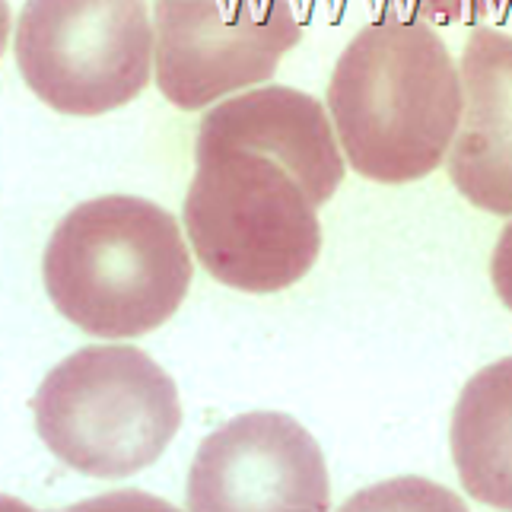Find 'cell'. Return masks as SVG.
<instances>
[{
	"mask_svg": "<svg viewBox=\"0 0 512 512\" xmlns=\"http://www.w3.org/2000/svg\"><path fill=\"white\" fill-rule=\"evenodd\" d=\"M29 90L61 115H105L147 90L156 26L147 0H26L13 35Z\"/></svg>",
	"mask_w": 512,
	"mask_h": 512,
	"instance_id": "5",
	"label": "cell"
},
{
	"mask_svg": "<svg viewBox=\"0 0 512 512\" xmlns=\"http://www.w3.org/2000/svg\"><path fill=\"white\" fill-rule=\"evenodd\" d=\"M42 443L86 478L150 468L182 427L175 382L144 350L96 344L58 363L32 398Z\"/></svg>",
	"mask_w": 512,
	"mask_h": 512,
	"instance_id": "4",
	"label": "cell"
},
{
	"mask_svg": "<svg viewBox=\"0 0 512 512\" xmlns=\"http://www.w3.org/2000/svg\"><path fill=\"white\" fill-rule=\"evenodd\" d=\"M55 309L93 338H140L169 322L191 287V252L175 217L131 194L77 204L45 245Z\"/></svg>",
	"mask_w": 512,
	"mask_h": 512,
	"instance_id": "2",
	"label": "cell"
},
{
	"mask_svg": "<svg viewBox=\"0 0 512 512\" xmlns=\"http://www.w3.org/2000/svg\"><path fill=\"white\" fill-rule=\"evenodd\" d=\"M462 105V70L439 32L395 10L353 35L328 80V112L347 163L382 185L439 169Z\"/></svg>",
	"mask_w": 512,
	"mask_h": 512,
	"instance_id": "1",
	"label": "cell"
},
{
	"mask_svg": "<svg viewBox=\"0 0 512 512\" xmlns=\"http://www.w3.org/2000/svg\"><path fill=\"white\" fill-rule=\"evenodd\" d=\"M319 207L277 156L239 144H194L185 236L220 284L277 293L303 280L322 252Z\"/></svg>",
	"mask_w": 512,
	"mask_h": 512,
	"instance_id": "3",
	"label": "cell"
},
{
	"mask_svg": "<svg viewBox=\"0 0 512 512\" xmlns=\"http://www.w3.org/2000/svg\"><path fill=\"white\" fill-rule=\"evenodd\" d=\"M153 26L156 86L185 112L261 86L303 39L290 0H156Z\"/></svg>",
	"mask_w": 512,
	"mask_h": 512,
	"instance_id": "6",
	"label": "cell"
},
{
	"mask_svg": "<svg viewBox=\"0 0 512 512\" xmlns=\"http://www.w3.org/2000/svg\"><path fill=\"white\" fill-rule=\"evenodd\" d=\"M462 125L446 169L478 210L512 217V35L474 26L462 51Z\"/></svg>",
	"mask_w": 512,
	"mask_h": 512,
	"instance_id": "8",
	"label": "cell"
},
{
	"mask_svg": "<svg viewBox=\"0 0 512 512\" xmlns=\"http://www.w3.org/2000/svg\"><path fill=\"white\" fill-rule=\"evenodd\" d=\"M188 509H328L319 443L293 417L242 414L210 433L188 471Z\"/></svg>",
	"mask_w": 512,
	"mask_h": 512,
	"instance_id": "7",
	"label": "cell"
},
{
	"mask_svg": "<svg viewBox=\"0 0 512 512\" xmlns=\"http://www.w3.org/2000/svg\"><path fill=\"white\" fill-rule=\"evenodd\" d=\"M194 144H239L284 160L325 204L344 182V150L322 102L293 86H258L214 105Z\"/></svg>",
	"mask_w": 512,
	"mask_h": 512,
	"instance_id": "9",
	"label": "cell"
},
{
	"mask_svg": "<svg viewBox=\"0 0 512 512\" xmlns=\"http://www.w3.org/2000/svg\"><path fill=\"white\" fill-rule=\"evenodd\" d=\"M449 446L468 497L512 509V357L465 382L452 411Z\"/></svg>",
	"mask_w": 512,
	"mask_h": 512,
	"instance_id": "10",
	"label": "cell"
},
{
	"mask_svg": "<svg viewBox=\"0 0 512 512\" xmlns=\"http://www.w3.org/2000/svg\"><path fill=\"white\" fill-rule=\"evenodd\" d=\"M414 20L423 23H478L484 16L497 13L506 0H398Z\"/></svg>",
	"mask_w": 512,
	"mask_h": 512,
	"instance_id": "11",
	"label": "cell"
},
{
	"mask_svg": "<svg viewBox=\"0 0 512 512\" xmlns=\"http://www.w3.org/2000/svg\"><path fill=\"white\" fill-rule=\"evenodd\" d=\"M490 280L497 290L500 303L512 312V220L503 226V233L497 239V249L490 258Z\"/></svg>",
	"mask_w": 512,
	"mask_h": 512,
	"instance_id": "12",
	"label": "cell"
}]
</instances>
